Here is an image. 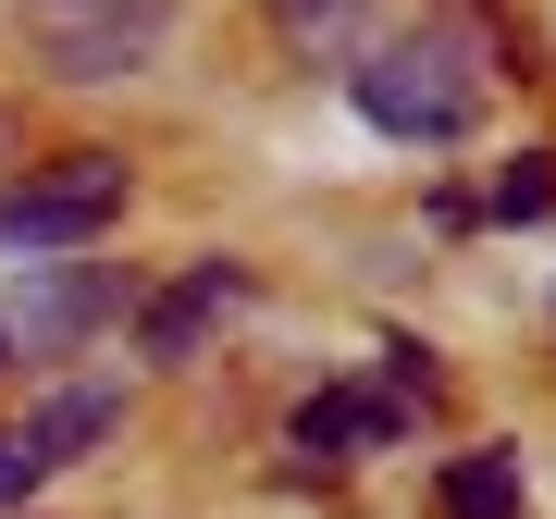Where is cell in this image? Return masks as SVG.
Masks as SVG:
<instances>
[{
    "label": "cell",
    "instance_id": "7c38bea8",
    "mask_svg": "<svg viewBox=\"0 0 556 519\" xmlns=\"http://www.w3.org/2000/svg\"><path fill=\"white\" fill-rule=\"evenodd\" d=\"M0 359H13V334H0Z\"/></svg>",
    "mask_w": 556,
    "mask_h": 519
},
{
    "label": "cell",
    "instance_id": "7a4b0ae2",
    "mask_svg": "<svg viewBox=\"0 0 556 519\" xmlns=\"http://www.w3.org/2000/svg\"><path fill=\"white\" fill-rule=\"evenodd\" d=\"M25 38L62 87H112V75H149L161 38H174V0H25Z\"/></svg>",
    "mask_w": 556,
    "mask_h": 519
},
{
    "label": "cell",
    "instance_id": "ba28073f",
    "mask_svg": "<svg viewBox=\"0 0 556 519\" xmlns=\"http://www.w3.org/2000/svg\"><path fill=\"white\" fill-rule=\"evenodd\" d=\"M273 38L298 62H346L358 38H371V0H273Z\"/></svg>",
    "mask_w": 556,
    "mask_h": 519
},
{
    "label": "cell",
    "instance_id": "8fae6325",
    "mask_svg": "<svg viewBox=\"0 0 556 519\" xmlns=\"http://www.w3.org/2000/svg\"><path fill=\"white\" fill-rule=\"evenodd\" d=\"M38 482H50V470L25 458V433H0V507H25V495H38Z\"/></svg>",
    "mask_w": 556,
    "mask_h": 519
},
{
    "label": "cell",
    "instance_id": "6da1fadb",
    "mask_svg": "<svg viewBox=\"0 0 556 519\" xmlns=\"http://www.w3.org/2000/svg\"><path fill=\"white\" fill-rule=\"evenodd\" d=\"M358 112H371L383 137H408V149H457L482 124V87H470V62L445 38H383L358 62Z\"/></svg>",
    "mask_w": 556,
    "mask_h": 519
},
{
    "label": "cell",
    "instance_id": "9c48e42d",
    "mask_svg": "<svg viewBox=\"0 0 556 519\" xmlns=\"http://www.w3.org/2000/svg\"><path fill=\"white\" fill-rule=\"evenodd\" d=\"M445 519H519V458L507 445H470L445 470Z\"/></svg>",
    "mask_w": 556,
    "mask_h": 519
},
{
    "label": "cell",
    "instance_id": "30bf717a",
    "mask_svg": "<svg viewBox=\"0 0 556 519\" xmlns=\"http://www.w3.org/2000/svg\"><path fill=\"white\" fill-rule=\"evenodd\" d=\"M544 211H556V161H544V149H519L507 174H495V223H544Z\"/></svg>",
    "mask_w": 556,
    "mask_h": 519
},
{
    "label": "cell",
    "instance_id": "52a82bcc",
    "mask_svg": "<svg viewBox=\"0 0 556 519\" xmlns=\"http://www.w3.org/2000/svg\"><path fill=\"white\" fill-rule=\"evenodd\" d=\"M112 420H124V396H112V383H62V396L25 420V458H38V470H75L87 445L112 433Z\"/></svg>",
    "mask_w": 556,
    "mask_h": 519
},
{
    "label": "cell",
    "instance_id": "277c9868",
    "mask_svg": "<svg viewBox=\"0 0 556 519\" xmlns=\"http://www.w3.org/2000/svg\"><path fill=\"white\" fill-rule=\"evenodd\" d=\"M408 433V396L396 383H321L298 408V458H371V445Z\"/></svg>",
    "mask_w": 556,
    "mask_h": 519
},
{
    "label": "cell",
    "instance_id": "3957f363",
    "mask_svg": "<svg viewBox=\"0 0 556 519\" xmlns=\"http://www.w3.org/2000/svg\"><path fill=\"white\" fill-rule=\"evenodd\" d=\"M112 211H124V161H112V149H62V161H38L25 186H0V260L87 248Z\"/></svg>",
    "mask_w": 556,
    "mask_h": 519
},
{
    "label": "cell",
    "instance_id": "8992f818",
    "mask_svg": "<svg viewBox=\"0 0 556 519\" xmlns=\"http://www.w3.org/2000/svg\"><path fill=\"white\" fill-rule=\"evenodd\" d=\"M236 298H248V273H236V260H199L186 284H161V298L137 309V346H149V359H186V346H199Z\"/></svg>",
    "mask_w": 556,
    "mask_h": 519
},
{
    "label": "cell",
    "instance_id": "5b68a950",
    "mask_svg": "<svg viewBox=\"0 0 556 519\" xmlns=\"http://www.w3.org/2000/svg\"><path fill=\"white\" fill-rule=\"evenodd\" d=\"M38 273V298L13 321V359H50V346H75L87 321H112V273H75V260H25Z\"/></svg>",
    "mask_w": 556,
    "mask_h": 519
}]
</instances>
